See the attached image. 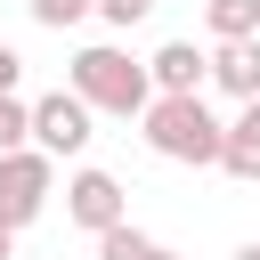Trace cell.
Wrapping results in <instances>:
<instances>
[{"mask_svg": "<svg viewBox=\"0 0 260 260\" xmlns=\"http://www.w3.org/2000/svg\"><path fill=\"white\" fill-rule=\"evenodd\" d=\"M236 260H260V244H236Z\"/></svg>", "mask_w": 260, "mask_h": 260, "instance_id": "16", "label": "cell"}, {"mask_svg": "<svg viewBox=\"0 0 260 260\" xmlns=\"http://www.w3.org/2000/svg\"><path fill=\"white\" fill-rule=\"evenodd\" d=\"M154 252H162V244H154V236H146V228H130V219H122V228H106V236H98V260H154Z\"/></svg>", "mask_w": 260, "mask_h": 260, "instance_id": "9", "label": "cell"}, {"mask_svg": "<svg viewBox=\"0 0 260 260\" xmlns=\"http://www.w3.org/2000/svg\"><path fill=\"white\" fill-rule=\"evenodd\" d=\"M24 146H32V106L0 98V154H24Z\"/></svg>", "mask_w": 260, "mask_h": 260, "instance_id": "10", "label": "cell"}, {"mask_svg": "<svg viewBox=\"0 0 260 260\" xmlns=\"http://www.w3.org/2000/svg\"><path fill=\"white\" fill-rule=\"evenodd\" d=\"M65 89H73L89 114H122V122H138V114L154 106V81H146V65H138L130 49H114V41H89V49L65 65Z\"/></svg>", "mask_w": 260, "mask_h": 260, "instance_id": "1", "label": "cell"}, {"mask_svg": "<svg viewBox=\"0 0 260 260\" xmlns=\"http://www.w3.org/2000/svg\"><path fill=\"white\" fill-rule=\"evenodd\" d=\"M16 73H24V57H16L8 41H0V98H16Z\"/></svg>", "mask_w": 260, "mask_h": 260, "instance_id": "14", "label": "cell"}, {"mask_svg": "<svg viewBox=\"0 0 260 260\" xmlns=\"http://www.w3.org/2000/svg\"><path fill=\"white\" fill-rule=\"evenodd\" d=\"M49 195H57V162H49V154H32V146H24V154H0V228L24 236V228L49 211Z\"/></svg>", "mask_w": 260, "mask_h": 260, "instance_id": "3", "label": "cell"}, {"mask_svg": "<svg viewBox=\"0 0 260 260\" xmlns=\"http://www.w3.org/2000/svg\"><path fill=\"white\" fill-rule=\"evenodd\" d=\"M89 122H98V114H89L73 89L32 98V154H49V162H57V154H81V146H89Z\"/></svg>", "mask_w": 260, "mask_h": 260, "instance_id": "4", "label": "cell"}, {"mask_svg": "<svg viewBox=\"0 0 260 260\" xmlns=\"http://www.w3.org/2000/svg\"><path fill=\"white\" fill-rule=\"evenodd\" d=\"M228 146H244V154H260V98H252V106H244V114L228 122Z\"/></svg>", "mask_w": 260, "mask_h": 260, "instance_id": "13", "label": "cell"}, {"mask_svg": "<svg viewBox=\"0 0 260 260\" xmlns=\"http://www.w3.org/2000/svg\"><path fill=\"white\" fill-rule=\"evenodd\" d=\"M154 260H179V252H154Z\"/></svg>", "mask_w": 260, "mask_h": 260, "instance_id": "17", "label": "cell"}, {"mask_svg": "<svg viewBox=\"0 0 260 260\" xmlns=\"http://www.w3.org/2000/svg\"><path fill=\"white\" fill-rule=\"evenodd\" d=\"M65 219H73V228H89V236L122 228V219H130L122 179H114V171H73V179H65Z\"/></svg>", "mask_w": 260, "mask_h": 260, "instance_id": "5", "label": "cell"}, {"mask_svg": "<svg viewBox=\"0 0 260 260\" xmlns=\"http://www.w3.org/2000/svg\"><path fill=\"white\" fill-rule=\"evenodd\" d=\"M211 41H260V0H203Z\"/></svg>", "mask_w": 260, "mask_h": 260, "instance_id": "8", "label": "cell"}, {"mask_svg": "<svg viewBox=\"0 0 260 260\" xmlns=\"http://www.w3.org/2000/svg\"><path fill=\"white\" fill-rule=\"evenodd\" d=\"M98 16H106L114 32H130V24H146V16H154V0H98Z\"/></svg>", "mask_w": 260, "mask_h": 260, "instance_id": "12", "label": "cell"}, {"mask_svg": "<svg viewBox=\"0 0 260 260\" xmlns=\"http://www.w3.org/2000/svg\"><path fill=\"white\" fill-rule=\"evenodd\" d=\"M0 260H16V228H0Z\"/></svg>", "mask_w": 260, "mask_h": 260, "instance_id": "15", "label": "cell"}, {"mask_svg": "<svg viewBox=\"0 0 260 260\" xmlns=\"http://www.w3.org/2000/svg\"><path fill=\"white\" fill-rule=\"evenodd\" d=\"M146 81H154V98H203L211 57H203L195 41H162V49L146 57Z\"/></svg>", "mask_w": 260, "mask_h": 260, "instance_id": "6", "label": "cell"}, {"mask_svg": "<svg viewBox=\"0 0 260 260\" xmlns=\"http://www.w3.org/2000/svg\"><path fill=\"white\" fill-rule=\"evenodd\" d=\"M89 8H98V0H24V16H32V24H49V32H65V24H81Z\"/></svg>", "mask_w": 260, "mask_h": 260, "instance_id": "11", "label": "cell"}, {"mask_svg": "<svg viewBox=\"0 0 260 260\" xmlns=\"http://www.w3.org/2000/svg\"><path fill=\"white\" fill-rule=\"evenodd\" d=\"M138 122H146V146H154L162 162H195V171H203V162L228 154V122H219L203 98H154Z\"/></svg>", "mask_w": 260, "mask_h": 260, "instance_id": "2", "label": "cell"}, {"mask_svg": "<svg viewBox=\"0 0 260 260\" xmlns=\"http://www.w3.org/2000/svg\"><path fill=\"white\" fill-rule=\"evenodd\" d=\"M211 89H228L236 106L260 98V41H219L211 49Z\"/></svg>", "mask_w": 260, "mask_h": 260, "instance_id": "7", "label": "cell"}]
</instances>
